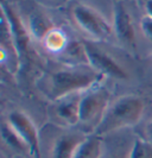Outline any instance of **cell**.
Listing matches in <instances>:
<instances>
[{
	"mask_svg": "<svg viewBox=\"0 0 152 158\" xmlns=\"http://www.w3.org/2000/svg\"><path fill=\"white\" fill-rule=\"evenodd\" d=\"M144 112L143 100L133 94L120 96L114 102L109 103L100 124L94 130V135H105L121 128L134 126Z\"/></svg>",
	"mask_w": 152,
	"mask_h": 158,
	"instance_id": "6da1fadb",
	"label": "cell"
},
{
	"mask_svg": "<svg viewBox=\"0 0 152 158\" xmlns=\"http://www.w3.org/2000/svg\"><path fill=\"white\" fill-rule=\"evenodd\" d=\"M104 76L95 71L81 69H64L54 73L49 79L48 93L54 100H60L68 95L86 92L97 83Z\"/></svg>",
	"mask_w": 152,
	"mask_h": 158,
	"instance_id": "7a4b0ae2",
	"label": "cell"
},
{
	"mask_svg": "<svg viewBox=\"0 0 152 158\" xmlns=\"http://www.w3.org/2000/svg\"><path fill=\"white\" fill-rule=\"evenodd\" d=\"M109 105V92L97 83L87 89L80 99V124L93 132L100 124Z\"/></svg>",
	"mask_w": 152,
	"mask_h": 158,
	"instance_id": "3957f363",
	"label": "cell"
},
{
	"mask_svg": "<svg viewBox=\"0 0 152 158\" xmlns=\"http://www.w3.org/2000/svg\"><path fill=\"white\" fill-rule=\"evenodd\" d=\"M75 23L83 32L96 40H107L113 33V26L94 8L86 5H76L72 8Z\"/></svg>",
	"mask_w": 152,
	"mask_h": 158,
	"instance_id": "277c9868",
	"label": "cell"
},
{
	"mask_svg": "<svg viewBox=\"0 0 152 158\" xmlns=\"http://www.w3.org/2000/svg\"><path fill=\"white\" fill-rule=\"evenodd\" d=\"M1 11H2V26L7 30V36L11 40L12 48L18 60H22L27 54V49L30 44L29 32L24 26V24L22 23L20 18L17 16V13L10 5L1 2Z\"/></svg>",
	"mask_w": 152,
	"mask_h": 158,
	"instance_id": "5b68a950",
	"label": "cell"
},
{
	"mask_svg": "<svg viewBox=\"0 0 152 158\" xmlns=\"http://www.w3.org/2000/svg\"><path fill=\"white\" fill-rule=\"evenodd\" d=\"M7 124L19 135L33 158H42L39 133L31 118L22 111H12L7 117Z\"/></svg>",
	"mask_w": 152,
	"mask_h": 158,
	"instance_id": "8992f818",
	"label": "cell"
},
{
	"mask_svg": "<svg viewBox=\"0 0 152 158\" xmlns=\"http://www.w3.org/2000/svg\"><path fill=\"white\" fill-rule=\"evenodd\" d=\"M83 45L87 56V62L93 71L97 73L101 76H108L118 80L127 79L126 71L107 52L95 47V44L90 42H83Z\"/></svg>",
	"mask_w": 152,
	"mask_h": 158,
	"instance_id": "52a82bcc",
	"label": "cell"
},
{
	"mask_svg": "<svg viewBox=\"0 0 152 158\" xmlns=\"http://www.w3.org/2000/svg\"><path fill=\"white\" fill-rule=\"evenodd\" d=\"M113 32L117 40L127 48L136 47V32L131 16L122 4H117L113 17Z\"/></svg>",
	"mask_w": 152,
	"mask_h": 158,
	"instance_id": "ba28073f",
	"label": "cell"
},
{
	"mask_svg": "<svg viewBox=\"0 0 152 158\" xmlns=\"http://www.w3.org/2000/svg\"><path fill=\"white\" fill-rule=\"evenodd\" d=\"M80 99L81 95L72 94L57 100L55 114L65 126L80 124Z\"/></svg>",
	"mask_w": 152,
	"mask_h": 158,
	"instance_id": "9c48e42d",
	"label": "cell"
},
{
	"mask_svg": "<svg viewBox=\"0 0 152 158\" xmlns=\"http://www.w3.org/2000/svg\"><path fill=\"white\" fill-rule=\"evenodd\" d=\"M83 138L84 137H79L72 133L60 135L54 143L51 158H72Z\"/></svg>",
	"mask_w": 152,
	"mask_h": 158,
	"instance_id": "30bf717a",
	"label": "cell"
},
{
	"mask_svg": "<svg viewBox=\"0 0 152 158\" xmlns=\"http://www.w3.org/2000/svg\"><path fill=\"white\" fill-rule=\"evenodd\" d=\"M102 144L99 135L90 133L83 138L72 158H101Z\"/></svg>",
	"mask_w": 152,
	"mask_h": 158,
	"instance_id": "8fae6325",
	"label": "cell"
},
{
	"mask_svg": "<svg viewBox=\"0 0 152 158\" xmlns=\"http://www.w3.org/2000/svg\"><path fill=\"white\" fill-rule=\"evenodd\" d=\"M54 27L47 17L42 13H33L30 18V30L31 33L37 40H43L44 37L51 31Z\"/></svg>",
	"mask_w": 152,
	"mask_h": 158,
	"instance_id": "7c38bea8",
	"label": "cell"
},
{
	"mask_svg": "<svg viewBox=\"0 0 152 158\" xmlns=\"http://www.w3.org/2000/svg\"><path fill=\"white\" fill-rule=\"evenodd\" d=\"M62 55L65 62H70V63H88L87 62V56L84 51V45L83 43L79 42H68L67 47L63 49Z\"/></svg>",
	"mask_w": 152,
	"mask_h": 158,
	"instance_id": "4fadbf2b",
	"label": "cell"
},
{
	"mask_svg": "<svg viewBox=\"0 0 152 158\" xmlns=\"http://www.w3.org/2000/svg\"><path fill=\"white\" fill-rule=\"evenodd\" d=\"M43 42H44L47 49L52 52H62L63 49L68 44L65 35L61 30H56V29H52L44 37Z\"/></svg>",
	"mask_w": 152,
	"mask_h": 158,
	"instance_id": "5bb4252c",
	"label": "cell"
},
{
	"mask_svg": "<svg viewBox=\"0 0 152 158\" xmlns=\"http://www.w3.org/2000/svg\"><path fill=\"white\" fill-rule=\"evenodd\" d=\"M1 137H2L4 143L7 145L8 148H12V149L18 151H27L29 152L26 145L23 143V140L19 138V135L12 130V127L10 126L7 123L2 124V127H1Z\"/></svg>",
	"mask_w": 152,
	"mask_h": 158,
	"instance_id": "9a60e30c",
	"label": "cell"
},
{
	"mask_svg": "<svg viewBox=\"0 0 152 158\" xmlns=\"http://www.w3.org/2000/svg\"><path fill=\"white\" fill-rule=\"evenodd\" d=\"M128 158H152V145L147 140L138 138L131 148Z\"/></svg>",
	"mask_w": 152,
	"mask_h": 158,
	"instance_id": "2e32d148",
	"label": "cell"
},
{
	"mask_svg": "<svg viewBox=\"0 0 152 158\" xmlns=\"http://www.w3.org/2000/svg\"><path fill=\"white\" fill-rule=\"evenodd\" d=\"M140 27H142V31H143V33L145 35V37L152 42V18L151 17H147V16L143 17V19H142V22H140Z\"/></svg>",
	"mask_w": 152,
	"mask_h": 158,
	"instance_id": "e0dca14e",
	"label": "cell"
},
{
	"mask_svg": "<svg viewBox=\"0 0 152 158\" xmlns=\"http://www.w3.org/2000/svg\"><path fill=\"white\" fill-rule=\"evenodd\" d=\"M145 135H146V140L152 145V120H150L145 126Z\"/></svg>",
	"mask_w": 152,
	"mask_h": 158,
	"instance_id": "ac0fdd59",
	"label": "cell"
},
{
	"mask_svg": "<svg viewBox=\"0 0 152 158\" xmlns=\"http://www.w3.org/2000/svg\"><path fill=\"white\" fill-rule=\"evenodd\" d=\"M145 12H146V16L152 18V0L145 1Z\"/></svg>",
	"mask_w": 152,
	"mask_h": 158,
	"instance_id": "d6986e66",
	"label": "cell"
},
{
	"mask_svg": "<svg viewBox=\"0 0 152 158\" xmlns=\"http://www.w3.org/2000/svg\"><path fill=\"white\" fill-rule=\"evenodd\" d=\"M151 60H152V55H151Z\"/></svg>",
	"mask_w": 152,
	"mask_h": 158,
	"instance_id": "ffe728a7",
	"label": "cell"
}]
</instances>
